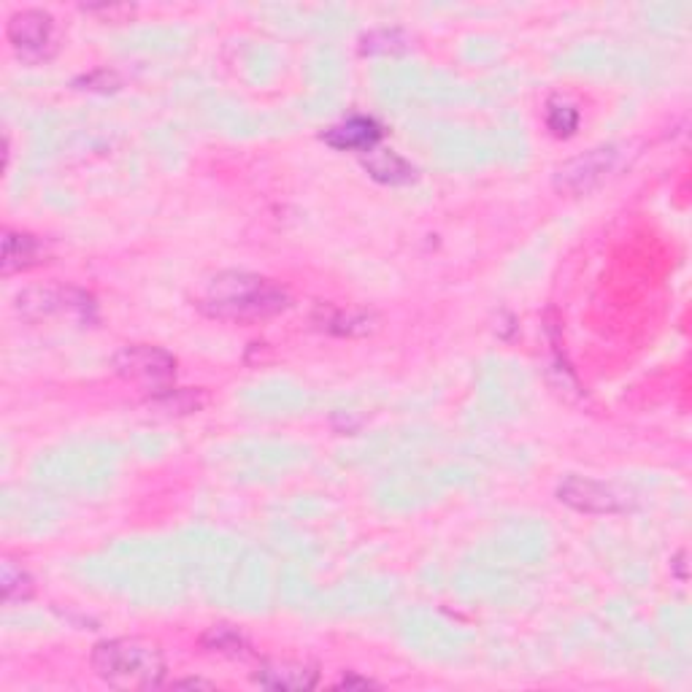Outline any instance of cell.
Returning <instances> with one entry per match:
<instances>
[{
  "mask_svg": "<svg viewBox=\"0 0 692 692\" xmlns=\"http://www.w3.org/2000/svg\"><path fill=\"white\" fill-rule=\"evenodd\" d=\"M546 128L552 130L557 138H569L576 134L579 128V111L574 103H569V100H550V106H546Z\"/></svg>",
  "mask_w": 692,
  "mask_h": 692,
  "instance_id": "obj_14",
  "label": "cell"
},
{
  "mask_svg": "<svg viewBox=\"0 0 692 692\" xmlns=\"http://www.w3.org/2000/svg\"><path fill=\"white\" fill-rule=\"evenodd\" d=\"M90 663L98 676L117 690H155L166 684L168 665L160 646L141 639L100 641Z\"/></svg>",
  "mask_w": 692,
  "mask_h": 692,
  "instance_id": "obj_2",
  "label": "cell"
},
{
  "mask_svg": "<svg viewBox=\"0 0 692 692\" xmlns=\"http://www.w3.org/2000/svg\"><path fill=\"white\" fill-rule=\"evenodd\" d=\"M289 295L266 276L247 274V270H225L214 276L206 287L204 308L209 317L228 319V323H255L285 312Z\"/></svg>",
  "mask_w": 692,
  "mask_h": 692,
  "instance_id": "obj_1",
  "label": "cell"
},
{
  "mask_svg": "<svg viewBox=\"0 0 692 692\" xmlns=\"http://www.w3.org/2000/svg\"><path fill=\"white\" fill-rule=\"evenodd\" d=\"M338 688H346V690H368V688H379V684L370 682V679H360V676H344L342 682H338Z\"/></svg>",
  "mask_w": 692,
  "mask_h": 692,
  "instance_id": "obj_18",
  "label": "cell"
},
{
  "mask_svg": "<svg viewBox=\"0 0 692 692\" xmlns=\"http://www.w3.org/2000/svg\"><path fill=\"white\" fill-rule=\"evenodd\" d=\"M96 308L90 295L73 287H28L17 295V312L24 319H43L52 314H77V317H90Z\"/></svg>",
  "mask_w": 692,
  "mask_h": 692,
  "instance_id": "obj_6",
  "label": "cell"
},
{
  "mask_svg": "<svg viewBox=\"0 0 692 692\" xmlns=\"http://www.w3.org/2000/svg\"><path fill=\"white\" fill-rule=\"evenodd\" d=\"M323 138L342 152H370L382 138V125L370 117H349L325 130Z\"/></svg>",
  "mask_w": 692,
  "mask_h": 692,
  "instance_id": "obj_9",
  "label": "cell"
},
{
  "mask_svg": "<svg viewBox=\"0 0 692 692\" xmlns=\"http://www.w3.org/2000/svg\"><path fill=\"white\" fill-rule=\"evenodd\" d=\"M6 33H9V43L14 47V52L28 62L52 58L55 49H58V30H55L52 14L41 9H28L11 17Z\"/></svg>",
  "mask_w": 692,
  "mask_h": 692,
  "instance_id": "obj_3",
  "label": "cell"
},
{
  "mask_svg": "<svg viewBox=\"0 0 692 692\" xmlns=\"http://www.w3.org/2000/svg\"><path fill=\"white\" fill-rule=\"evenodd\" d=\"M174 688H204L214 690L211 682H204V679H181V682H174Z\"/></svg>",
  "mask_w": 692,
  "mask_h": 692,
  "instance_id": "obj_19",
  "label": "cell"
},
{
  "mask_svg": "<svg viewBox=\"0 0 692 692\" xmlns=\"http://www.w3.org/2000/svg\"><path fill=\"white\" fill-rule=\"evenodd\" d=\"M557 498L563 501L565 506L576 508V512H584V514L625 512V501H622V495H616L612 487H606V484H601L595 480H584V476H569V480L557 487Z\"/></svg>",
  "mask_w": 692,
  "mask_h": 692,
  "instance_id": "obj_7",
  "label": "cell"
},
{
  "mask_svg": "<svg viewBox=\"0 0 692 692\" xmlns=\"http://www.w3.org/2000/svg\"><path fill=\"white\" fill-rule=\"evenodd\" d=\"M620 147L609 144V147H595L590 152L574 157V160L565 162L557 171V187L571 195H584L595 190L601 181H606V176L620 166Z\"/></svg>",
  "mask_w": 692,
  "mask_h": 692,
  "instance_id": "obj_5",
  "label": "cell"
},
{
  "mask_svg": "<svg viewBox=\"0 0 692 692\" xmlns=\"http://www.w3.org/2000/svg\"><path fill=\"white\" fill-rule=\"evenodd\" d=\"M204 646L217 654H228V658H241V654L247 652V641H244V635L236 633L228 625L211 627V631L204 635Z\"/></svg>",
  "mask_w": 692,
  "mask_h": 692,
  "instance_id": "obj_15",
  "label": "cell"
},
{
  "mask_svg": "<svg viewBox=\"0 0 692 692\" xmlns=\"http://www.w3.org/2000/svg\"><path fill=\"white\" fill-rule=\"evenodd\" d=\"M317 669H312L306 663H293V660H270V663L260 665V671L255 673V684H260L266 690L304 692L317 688Z\"/></svg>",
  "mask_w": 692,
  "mask_h": 692,
  "instance_id": "obj_8",
  "label": "cell"
},
{
  "mask_svg": "<svg viewBox=\"0 0 692 692\" xmlns=\"http://www.w3.org/2000/svg\"><path fill=\"white\" fill-rule=\"evenodd\" d=\"M363 166L366 171L374 176L376 181H385V185H406L414 179V168L408 166L401 155H395L393 149H370L363 157Z\"/></svg>",
  "mask_w": 692,
  "mask_h": 692,
  "instance_id": "obj_11",
  "label": "cell"
},
{
  "mask_svg": "<svg viewBox=\"0 0 692 692\" xmlns=\"http://www.w3.org/2000/svg\"><path fill=\"white\" fill-rule=\"evenodd\" d=\"M77 85H85L81 90L106 92V90H115V87L119 85V79H117V73H111V71H96V73H90V77L77 81Z\"/></svg>",
  "mask_w": 692,
  "mask_h": 692,
  "instance_id": "obj_17",
  "label": "cell"
},
{
  "mask_svg": "<svg viewBox=\"0 0 692 692\" xmlns=\"http://www.w3.org/2000/svg\"><path fill=\"white\" fill-rule=\"evenodd\" d=\"M115 370L128 382L162 387L176 376V357L160 346L130 344L115 355Z\"/></svg>",
  "mask_w": 692,
  "mask_h": 692,
  "instance_id": "obj_4",
  "label": "cell"
},
{
  "mask_svg": "<svg viewBox=\"0 0 692 692\" xmlns=\"http://www.w3.org/2000/svg\"><path fill=\"white\" fill-rule=\"evenodd\" d=\"M155 404H160L166 412H171V414H190L195 412V408H200L204 401L195 398L190 389H181V393H176V398H174V393H162Z\"/></svg>",
  "mask_w": 692,
  "mask_h": 692,
  "instance_id": "obj_16",
  "label": "cell"
},
{
  "mask_svg": "<svg viewBox=\"0 0 692 692\" xmlns=\"http://www.w3.org/2000/svg\"><path fill=\"white\" fill-rule=\"evenodd\" d=\"M319 327L336 333V336H366L374 330V317L363 312H342V308H323L317 317Z\"/></svg>",
  "mask_w": 692,
  "mask_h": 692,
  "instance_id": "obj_12",
  "label": "cell"
},
{
  "mask_svg": "<svg viewBox=\"0 0 692 692\" xmlns=\"http://www.w3.org/2000/svg\"><path fill=\"white\" fill-rule=\"evenodd\" d=\"M3 274L11 276L17 270H28L47 263V244L39 236L22 230L3 233Z\"/></svg>",
  "mask_w": 692,
  "mask_h": 692,
  "instance_id": "obj_10",
  "label": "cell"
},
{
  "mask_svg": "<svg viewBox=\"0 0 692 692\" xmlns=\"http://www.w3.org/2000/svg\"><path fill=\"white\" fill-rule=\"evenodd\" d=\"M0 587H3V601L9 603V606H14V603H24L33 597L36 584L33 576H30L17 560L6 557L3 563H0Z\"/></svg>",
  "mask_w": 692,
  "mask_h": 692,
  "instance_id": "obj_13",
  "label": "cell"
}]
</instances>
